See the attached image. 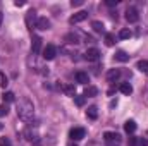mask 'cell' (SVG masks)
I'll return each instance as SVG.
<instances>
[{
    "label": "cell",
    "instance_id": "cell-15",
    "mask_svg": "<svg viewBox=\"0 0 148 146\" xmlns=\"http://www.w3.org/2000/svg\"><path fill=\"white\" fill-rule=\"evenodd\" d=\"M124 131H126L127 134H133V132L136 131V122H134V120H127V122L124 124Z\"/></svg>",
    "mask_w": 148,
    "mask_h": 146
},
{
    "label": "cell",
    "instance_id": "cell-36",
    "mask_svg": "<svg viewBox=\"0 0 148 146\" xmlns=\"http://www.w3.org/2000/svg\"><path fill=\"white\" fill-rule=\"evenodd\" d=\"M147 138H148V131H147Z\"/></svg>",
    "mask_w": 148,
    "mask_h": 146
},
{
    "label": "cell",
    "instance_id": "cell-27",
    "mask_svg": "<svg viewBox=\"0 0 148 146\" xmlns=\"http://www.w3.org/2000/svg\"><path fill=\"white\" fill-rule=\"evenodd\" d=\"M7 113H9V107L7 105H0V117H3Z\"/></svg>",
    "mask_w": 148,
    "mask_h": 146
},
{
    "label": "cell",
    "instance_id": "cell-9",
    "mask_svg": "<svg viewBox=\"0 0 148 146\" xmlns=\"http://www.w3.org/2000/svg\"><path fill=\"white\" fill-rule=\"evenodd\" d=\"M40 50H41V38L33 36V43H31V52H33V55H38Z\"/></svg>",
    "mask_w": 148,
    "mask_h": 146
},
{
    "label": "cell",
    "instance_id": "cell-28",
    "mask_svg": "<svg viewBox=\"0 0 148 146\" xmlns=\"http://www.w3.org/2000/svg\"><path fill=\"white\" fill-rule=\"evenodd\" d=\"M0 86H2V88H5V86H7V77H5L2 72H0Z\"/></svg>",
    "mask_w": 148,
    "mask_h": 146
},
{
    "label": "cell",
    "instance_id": "cell-12",
    "mask_svg": "<svg viewBox=\"0 0 148 146\" xmlns=\"http://www.w3.org/2000/svg\"><path fill=\"white\" fill-rule=\"evenodd\" d=\"M129 146H148V139H143V138H129Z\"/></svg>",
    "mask_w": 148,
    "mask_h": 146
},
{
    "label": "cell",
    "instance_id": "cell-26",
    "mask_svg": "<svg viewBox=\"0 0 148 146\" xmlns=\"http://www.w3.org/2000/svg\"><path fill=\"white\" fill-rule=\"evenodd\" d=\"M74 102L77 107H83L84 105V96H74Z\"/></svg>",
    "mask_w": 148,
    "mask_h": 146
},
{
    "label": "cell",
    "instance_id": "cell-1",
    "mask_svg": "<svg viewBox=\"0 0 148 146\" xmlns=\"http://www.w3.org/2000/svg\"><path fill=\"white\" fill-rule=\"evenodd\" d=\"M17 117L24 122H31L35 117V105L29 98H21L17 103Z\"/></svg>",
    "mask_w": 148,
    "mask_h": 146
},
{
    "label": "cell",
    "instance_id": "cell-2",
    "mask_svg": "<svg viewBox=\"0 0 148 146\" xmlns=\"http://www.w3.org/2000/svg\"><path fill=\"white\" fill-rule=\"evenodd\" d=\"M103 141H105L107 146H121L122 138H121V134H117V132H105V134H103Z\"/></svg>",
    "mask_w": 148,
    "mask_h": 146
},
{
    "label": "cell",
    "instance_id": "cell-13",
    "mask_svg": "<svg viewBox=\"0 0 148 146\" xmlns=\"http://www.w3.org/2000/svg\"><path fill=\"white\" fill-rule=\"evenodd\" d=\"M36 28L38 29H50V21H48L47 17H38Z\"/></svg>",
    "mask_w": 148,
    "mask_h": 146
},
{
    "label": "cell",
    "instance_id": "cell-21",
    "mask_svg": "<svg viewBox=\"0 0 148 146\" xmlns=\"http://www.w3.org/2000/svg\"><path fill=\"white\" fill-rule=\"evenodd\" d=\"M62 91L67 95V96H76V91H74V86L67 84V86H62Z\"/></svg>",
    "mask_w": 148,
    "mask_h": 146
},
{
    "label": "cell",
    "instance_id": "cell-4",
    "mask_svg": "<svg viewBox=\"0 0 148 146\" xmlns=\"http://www.w3.org/2000/svg\"><path fill=\"white\" fill-rule=\"evenodd\" d=\"M84 136H86V131L83 127H74V129H71V132H69V138L73 141H81Z\"/></svg>",
    "mask_w": 148,
    "mask_h": 146
},
{
    "label": "cell",
    "instance_id": "cell-25",
    "mask_svg": "<svg viewBox=\"0 0 148 146\" xmlns=\"http://www.w3.org/2000/svg\"><path fill=\"white\" fill-rule=\"evenodd\" d=\"M131 35H133V33H131L129 29H121L119 38H121V40H127V38H131Z\"/></svg>",
    "mask_w": 148,
    "mask_h": 146
},
{
    "label": "cell",
    "instance_id": "cell-34",
    "mask_svg": "<svg viewBox=\"0 0 148 146\" xmlns=\"http://www.w3.org/2000/svg\"><path fill=\"white\" fill-rule=\"evenodd\" d=\"M2 21H3V14L0 12V26H2Z\"/></svg>",
    "mask_w": 148,
    "mask_h": 146
},
{
    "label": "cell",
    "instance_id": "cell-35",
    "mask_svg": "<svg viewBox=\"0 0 148 146\" xmlns=\"http://www.w3.org/2000/svg\"><path fill=\"white\" fill-rule=\"evenodd\" d=\"M2 129H3V126H2V124H0V131H2Z\"/></svg>",
    "mask_w": 148,
    "mask_h": 146
},
{
    "label": "cell",
    "instance_id": "cell-14",
    "mask_svg": "<svg viewBox=\"0 0 148 146\" xmlns=\"http://www.w3.org/2000/svg\"><path fill=\"white\" fill-rule=\"evenodd\" d=\"M76 81H77L79 84H88V83H90V77H88L86 72H76Z\"/></svg>",
    "mask_w": 148,
    "mask_h": 146
},
{
    "label": "cell",
    "instance_id": "cell-3",
    "mask_svg": "<svg viewBox=\"0 0 148 146\" xmlns=\"http://www.w3.org/2000/svg\"><path fill=\"white\" fill-rule=\"evenodd\" d=\"M55 55H57V48H55V45H47L45 48H43V59L45 60H53L55 59Z\"/></svg>",
    "mask_w": 148,
    "mask_h": 146
},
{
    "label": "cell",
    "instance_id": "cell-17",
    "mask_svg": "<svg viewBox=\"0 0 148 146\" xmlns=\"http://www.w3.org/2000/svg\"><path fill=\"white\" fill-rule=\"evenodd\" d=\"M119 89H121V93H122V95H131V93H133V86H131L129 83H122Z\"/></svg>",
    "mask_w": 148,
    "mask_h": 146
},
{
    "label": "cell",
    "instance_id": "cell-7",
    "mask_svg": "<svg viewBox=\"0 0 148 146\" xmlns=\"http://www.w3.org/2000/svg\"><path fill=\"white\" fill-rule=\"evenodd\" d=\"M86 17H88V12H86V10H79V12H76L73 17L69 19V23H71V24H77V23H83Z\"/></svg>",
    "mask_w": 148,
    "mask_h": 146
},
{
    "label": "cell",
    "instance_id": "cell-11",
    "mask_svg": "<svg viewBox=\"0 0 148 146\" xmlns=\"http://www.w3.org/2000/svg\"><path fill=\"white\" fill-rule=\"evenodd\" d=\"M119 77H121V69H110L107 72V81L109 83H115Z\"/></svg>",
    "mask_w": 148,
    "mask_h": 146
},
{
    "label": "cell",
    "instance_id": "cell-18",
    "mask_svg": "<svg viewBox=\"0 0 148 146\" xmlns=\"http://www.w3.org/2000/svg\"><path fill=\"white\" fill-rule=\"evenodd\" d=\"M98 95V89L95 86H86L84 88V95L83 96H97Z\"/></svg>",
    "mask_w": 148,
    "mask_h": 146
},
{
    "label": "cell",
    "instance_id": "cell-6",
    "mask_svg": "<svg viewBox=\"0 0 148 146\" xmlns=\"http://www.w3.org/2000/svg\"><path fill=\"white\" fill-rule=\"evenodd\" d=\"M84 59H86L88 62H97V60L100 59V52H98L97 48H90V50H86Z\"/></svg>",
    "mask_w": 148,
    "mask_h": 146
},
{
    "label": "cell",
    "instance_id": "cell-5",
    "mask_svg": "<svg viewBox=\"0 0 148 146\" xmlns=\"http://www.w3.org/2000/svg\"><path fill=\"white\" fill-rule=\"evenodd\" d=\"M126 19H127V23H138V21H140L138 10H136L134 7H129V9L126 10Z\"/></svg>",
    "mask_w": 148,
    "mask_h": 146
},
{
    "label": "cell",
    "instance_id": "cell-10",
    "mask_svg": "<svg viewBox=\"0 0 148 146\" xmlns=\"http://www.w3.org/2000/svg\"><path fill=\"white\" fill-rule=\"evenodd\" d=\"M23 136H24V139H28V141H36L38 139V134L35 129H31V127H28V129H24V132H23Z\"/></svg>",
    "mask_w": 148,
    "mask_h": 146
},
{
    "label": "cell",
    "instance_id": "cell-32",
    "mask_svg": "<svg viewBox=\"0 0 148 146\" xmlns=\"http://www.w3.org/2000/svg\"><path fill=\"white\" fill-rule=\"evenodd\" d=\"M24 3H26V2H24V0H16V5H17V7H23V5H24Z\"/></svg>",
    "mask_w": 148,
    "mask_h": 146
},
{
    "label": "cell",
    "instance_id": "cell-19",
    "mask_svg": "<svg viewBox=\"0 0 148 146\" xmlns=\"http://www.w3.org/2000/svg\"><path fill=\"white\" fill-rule=\"evenodd\" d=\"M86 117L91 119V120H95V119L98 117V108H97V107H90V108L86 110Z\"/></svg>",
    "mask_w": 148,
    "mask_h": 146
},
{
    "label": "cell",
    "instance_id": "cell-30",
    "mask_svg": "<svg viewBox=\"0 0 148 146\" xmlns=\"http://www.w3.org/2000/svg\"><path fill=\"white\" fill-rule=\"evenodd\" d=\"M66 40H69V43H77V38L74 36V35H67Z\"/></svg>",
    "mask_w": 148,
    "mask_h": 146
},
{
    "label": "cell",
    "instance_id": "cell-31",
    "mask_svg": "<svg viewBox=\"0 0 148 146\" xmlns=\"http://www.w3.org/2000/svg\"><path fill=\"white\" fill-rule=\"evenodd\" d=\"M71 5H73V7H77V5H83V0H73V2H71Z\"/></svg>",
    "mask_w": 148,
    "mask_h": 146
},
{
    "label": "cell",
    "instance_id": "cell-24",
    "mask_svg": "<svg viewBox=\"0 0 148 146\" xmlns=\"http://www.w3.org/2000/svg\"><path fill=\"white\" fill-rule=\"evenodd\" d=\"M2 98H3V102H5V103H10V102H14V98H16V96H14V93L7 91V93H3V96H2Z\"/></svg>",
    "mask_w": 148,
    "mask_h": 146
},
{
    "label": "cell",
    "instance_id": "cell-16",
    "mask_svg": "<svg viewBox=\"0 0 148 146\" xmlns=\"http://www.w3.org/2000/svg\"><path fill=\"white\" fill-rule=\"evenodd\" d=\"M91 28H93L95 33H103V31H105V26H103V23H100V21H93V23H91Z\"/></svg>",
    "mask_w": 148,
    "mask_h": 146
},
{
    "label": "cell",
    "instance_id": "cell-29",
    "mask_svg": "<svg viewBox=\"0 0 148 146\" xmlns=\"http://www.w3.org/2000/svg\"><path fill=\"white\" fill-rule=\"evenodd\" d=\"M0 146H10V141L7 138H0Z\"/></svg>",
    "mask_w": 148,
    "mask_h": 146
},
{
    "label": "cell",
    "instance_id": "cell-33",
    "mask_svg": "<svg viewBox=\"0 0 148 146\" xmlns=\"http://www.w3.org/2000/svg\"><path fill=\"white\" fill-rule=\"evenodd\" d=\"M115 3H117V2H114V0H109V2H107V5H110V7L112 5H115Z\"/></svg>",
    "mask_w": 148,
    "mask_h": 146
},
{
    "label": "cell",
    "instance_id": "cell-8",
    "mask_svg": "<svg viewBox=\"0 0 148 146\" xmlns=\"http://www.w3.org/2000/svg\"><path fill=\"white\" fill-rule=\"evenodd\" d=\"M36 12L35 10H29L28 16H26V24H28V29H33V24L36 26Z\"/></svg>",
    "mask_w": 148,
    "mask_h": 146
},
{
    "label": "cell",
    "instance_id": "cell-22",
    "mask_svg": "<svg viewBox=\"0 0 148 146\" xmlns=\"http://www.w3.org/2000/svg\"><path fill=\"white\" fill-rule=\"evenodd\" d=\"M136 67H138L141 72H147L148 74V60H140V62L136 64Z\"/></svg>",
    "mask_w": 148,
    "mask_h": 146
},
{
    "label": "cell",
    "instance_id": "cell-23",
    "mask_svg": "<svg viewBox=\"0 0 148 146\" xmlns=\"http://www.w3.org/2000/svg\"><path fill=\"white\" fill-rule=\"evenodd\" d=\"M114 43H115V36H114L112 33H107V35H105V45H107V46H112Z\"/></svg>",
    "mask_w": 148,
    "mask_h": 146
},
{
    "label": "cell",
    "instance_id": "cell-20",
    "mask_svg": "<svg viewBox=\"0 0 148 146\" xmlns=\"http://www.w3.org/2000/svg\"><path fill=\"white\" fill-rule=\"evenodd\" d=\"M115 60H119V62H127V60H129V55H127L126 52L119 50V52L115 53Z\"/></svg>",
    "mask_w": 148,
    "mask_h": 146
}]
</instances>
